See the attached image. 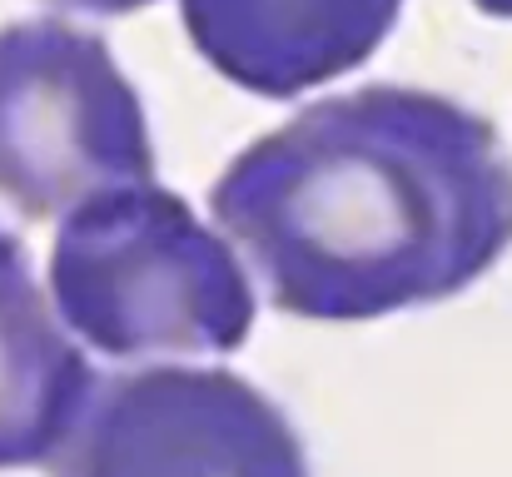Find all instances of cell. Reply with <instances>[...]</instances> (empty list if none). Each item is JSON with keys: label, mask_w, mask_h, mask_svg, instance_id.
I'll return each mask as SVG.
<instances>
[{"label": "cell", "mask_w": 512, "mask_h": 477, "mask_svg": "<svg viewBox=\"0 0 512 477\" xmlns=\"http://www.w3.org/2000/svg\"><path fill=\"white\" fill-rule=\"evenodd\" d=\"M184 30L229 85L289 100L363 65L403 0H179Z\"/></svg>", "instance_id": "cell-5"}, {"label": "cell", "mask_w": 512, "mask_h": 477, "mask_svg": "<svg viewBox=\"0 0 512 477\" xmlns=\"http://www.w3.org/2000/svg\"><path fill=\"white\" fill-rule=\"evenodd\" d=\"M483 15H498V20H512V0H473Z\"/></svg>", "instance_id": "cell-8"}, {"label": "cell", "mask_w": 512, "mask_h": 477, "mask_svg": "<svg viewBox=\"0 0 512 477\" xmlns=\"http://www.w3.org/2000/svg\"><path fill=\"white\" fill-rule=\"evenodd\" d=\"M50 5H70V10H95V15H130V10H145L155 0H50Z\"/></svg>", "instance_id": "cell-7"}, {"label": "cell", "mask_w": 512, "mask_h": 477, "mask_svg": "<svg viewBox=\"0 0 512 477\" xmlns=\"http://www.w3.org/2000/svg\"><path fill=\"white\" fill-rule=\"evenodd\" d=\"M50 299L55 318L105 358L234 353L254 328V289L234 249L160 184L65 214Z\"/></svg>", "instance_id": "cell-2"}, {"label": "cell", "mask_w": 512, "mask_h": 477, "mask_svg": "<svg viewBox=\"0 0 512 477\" xmlns=\"http://www.w3.org/2000/svg\"><path fill=\"white\" fill-rule=\"evenodd\" d=\"M90 388L95 373L50 318L20 239L0 229V473L50 463Z\"/></svg>", "instance_id": "cell-6"}, {"label": "cell", "mask_w": 512, "mask_h": 477, "mask_svg": "<svg viewBox=\"0 0 512 477\" xmlns=\"http://www.w3.org/2000/svg\"><path fill=\"white\" fill-rule=\"evenodd\" d=\"M209 209L274 309L358 323L453 299L508 254L512 159L478 110L368 85L239 150Z\"/></svg>", "instance_id": "cell-1"}, {"label": "cell", "mask_w": 512, "mask_h": 477, "mask_svg": "<svg viewBox=\"0 0 512 477\" xmlns=\"http://www.w3.org/2000/svg\"><path fill=\"white\" fill-rule=\"evenodd\" d=\"M140 184H155V145L110 45L55 15L0 25V194L55 219Z\"/></svg>", "instance_id": "cell-3"}, {"label": "cell", "mask_w": 512, "mask_h": 477, "mask_svg": "<svg viewBox=\"0 0 512 477\" xmlns=\"http://www.w3.org/2000/svg\"><path fill=\"white\" fill-rule=\"evenodd\" d=\"M50 477H309L294 423L239 373L140 368L95 378Z\"/></svg>", "instance_id": "cell-4"}]
</instances>
